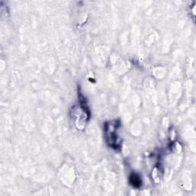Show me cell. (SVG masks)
I'll list each match as a JSON object with an SVG mask.
<instances>
[{"label": "cell", "mask_w": 196, "mask_h": 196, "mask_svg": "<svg viewBox=\"0 0 196 196\" xmlns=\"http://www.w3.org/2000/svg\"><path fill=\"white\" fill-rule=\"evenodd\" d=\"M130 183L131 185H133L134 187L138 188L141 185V181L139 177L136 174H132L130 175Z\"/></svg>", "instance_id": "6da1fadb"}]
</instances>
